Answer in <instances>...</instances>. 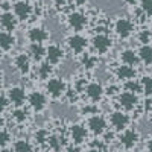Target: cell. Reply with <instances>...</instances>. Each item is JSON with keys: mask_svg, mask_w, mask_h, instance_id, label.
Wrapping results in <instances>:
<instances>
[{"mask_svg": "<svg viewBox=\"0 0 152 152\" xmlns=\"http://www.w3.org/2000/svg\"><path fill=\"white\" fill-rule=\"evenodd\" d=\"M12 12H14V15L18 18V21L20 20L24 21L34 14V5L29 0H17V2L12 5Z\"/></svg>", "mask_w": 152, "mask_h": 152, "instance_id": "cell-1", "label": "cell"}, {"mask_svg": "<svg viewBox=\"0 0 152 152\" xmlns=\"http://www.w3.org/2000/svg\"><path fill=\"white\" fill-rule=\"evenodd\" d=\"M46 91L50 97L58 99L62 94H66V91H67L66 82L62 79H59V78H49V81L46 84Z\"/></svg>", "mask_w": 152, "mask_h": 152, "instance_id": "cell-2", "label": "cell"}, {"mask_svg": "<svg viewBox=\"0 0 152 152\" xmlns=\"http://www.w3.org/2000/svg\"><path fill=\"white\" fill-rule=\"evenodd\" d=\"M6 96L9 99L11 105H14V107H23L24 102H26V99H28V94H26V91H24V88L18 87V85L11 87L8 90V93H6Z\"/></svg>", "mask_w": 152, "mask_h": 152, "instance_id": "cell-3", "label": "cell"}, {"mask_svg": "<svg viewBox=\"0 0 152 152\" xmlns=\"http://www.w3.org/2000/svg\"><path fill=\"white\" fill-rule=\"evenodd\" d=\"M14 67L20 75H29L32 70V58L29 53H18L14 58Z\"/></svg>", "mask_w": 152, "mask_h": 152, "instance_id": "cell-4", "label": "cell"}, {"mask_svg": "<svg viewBox=\"0 0 152 152\" xmlns=\"http://www.w3.org/2000/svg\"><path fill=\"white\" fill-rule=\"evenodd\" d=\"M26 100H28L29 107H31L34 111H37V113L44 111L46 107H47V97H46V94H43L41 91H32V93L28 96Z\"/></svg>", "mask_w": 152, "mask_h": 152, "instance_id": "cell-5", "label": "cell"}, {"mask_svg": "<svg viewBox=\"0 0 152 152\" xmlns=\"http://www.w3.org/2000/svg\"><path fill=\"white\" fill-rule=\"evenodd\" d=\"M0 26H2L3 31L14 32L18 26V18L14 15L12 11H3L0 14Z\"/></svg>", "mask_w": 152, "mask_h": 152, "instance_id": "cell-6", "label": "cell"}, {"mask_svg": "<svg viewBox=\"0 0 152 152\" xmlns=\"http://www.w3.org/2000/svg\"><path fill=\"white\" fill-rule=\"evenodd\" d=\"M119 142H120V145L123 148L131 149V148L137 146V143L140 142V134H138L137 131H134V129H126V131H123L120 134Z\"/></svg>", "mask_w": 152, "mask_h": 152, "instance_id": "cell-7", "label": "cell"}, {"mask_svg": "<svg viewBox=\"0 0 152 152\" xmlns=\"http://www.w3.org/2000/svg\"><path fill=\"white\" fill-rule=\"evenodd\" d=\"M93 47H94V50L96 52H99V53H107L108 50L111 49V46H113V41H111V38L107 35V34H97L94 38H93Z\"/></svg>", "mask_w": 152, "mask_h": 152, "instance_id": "cell-8", "label": "cell"}, {"mask_svg": "<svg viewBox=\"0 0 152 152\" xmlns=\"http://www.w3.org/2000/svg\"><path fill=\"white\" fill-rule=\"evenodd\" d=\"M64 55H66L64 50L56 44H50L49 47H46V59L52 66H56V64H59V62H62Z\"/></svg>", "mask_w": 152, "mask_h": 152, "instance_id": "cell-9", "label": "cell"}, {"mask_svg": "<svg viewBox=\"0 0 152 152\" xmlns=\"http://www.w3.org/2000/svg\"><path fill=\"white\" fill-rule=\"evenodd\" d=\"M114 31H116V34L120 38H123V40H125V38L131 37V34L134 31V24L128 18H119L116 21V24H114Z\"/></svg>", "mask_w": 152, "mask_h": 152, "instance_id": "cell-10", "label": "cell"}, {"mask_svg": "<svg viewBox=\"0 0 152 152\" xmlns=\"http://www.w3.org/2000/svg\"><path fill=\"white\" fill-rule=\"evenodd\" d=\"M88 129H90L93 134L96 135H100L104 134L105 129H107V122L102 116H97V114H93V117L88 119Z\"/></svg>", "mask_w": 152, "mask_h": 152, "instance_id": "cell-11", "label": "cell"}, {"mask_svg": "<svg viewBox=\"0 0 152 152\" xmlns=\"http://www.w3.org/2000/svg\"><path fill=\"white\" fill-rule=\"evenodd\" d=\"M110 122H111L114 129L123 131L126 126L129 125V117H128V114H125L122 111H114L111 114V117H110Z\"/></svg>", "mask_w": 152, "mask_h": 152, "instance_id": "cell-12", "label": "cell"}, {"mask_svg": "<svg viewBox=\"0 0 152 152\" xmlns=\"http://www.w3.org/2000/svg\"><path fill=\"white\" fill-rule=\"evenodd\" d=\"M15 46H17V38L14 34L8 31L0 32V49L3 52H11L12 49H15Z\"/></svg>", "mask_w": 152, "mask_h": 152, "instance_id": "cell-13", "label": "cell"}, {"mask_svg": "<svg viewBox=\"0 0 152 152\" xmlns=\"http://www.w3.org/2000/svg\"><path fill=\"white\" fill-rule=\"evenodd\" d=\"M49 37L50 35H49V32L44 28L35 26V28H32V29L28 31V40L31 43H40V44H43V43H46L49 40Z\"/></svg>", "mask_w": 152, "mask_h": 152, "instance_id": "cell-14", "label": "cell"}, {"mask_svg": "<svg viewBox=\"0 0 152 152\" xmlns=\"http://www.w3.org/2000/svg\"><path fill=\"white\" fill-rule=\"evenodd\" d=\"M67 46L72 52L75 53H82L85 47H87V40L82 37V35H73L67 40Z\"/></svg>", "mask_w": 152, "mask_h": 152, "instance_id": "cell-15", "label": "cell"}, {"mask_svg": "<svg viewBox=\"0 0 152 152\" xmlns=\"http://www.w3.org/2000/svg\"><path fill=\"white\" fill-rule=\"evenodd\" d=\"M119 104L122 108L125 110H134L138 104V99H137V94L135 93H131V91H126V93H122L119 96Z\"/></svg>", "mask_w": 152, "mask_h": 152, "instance_id": "cell-16", "label": "cell"}, {"mask_svg": "<svg viewBox=\"0 0 152 152\" xmlns=\"http://www.w3.org/2000/svg\"><path fill=\"white\" fill-rule=\"evenodd\" d=\"M85 91H87V96H88V99H90L91 102H99V100L104 97V88L97 82L88 84L87 88H85Z\"/></svg>", "mask_w": 152, "mask_h": 152, "instance_id": "cell-17", "label": "cell"}, {"mask_svg": "<svg viewBox=\"0 0 152 152\" xmlns=\"http://www.w3.org/2000/svg\"><path fill=\"white\" fill-rule=\"evenodd\" d=\"M69 24L75 31H82L87 24V17L81 12H72L69 15Z\"/></svg>", "mask_w": 152, "mask_h": 152, "instance_id": "cell-18", "label": "cell"}, {"mask_svg": "<svg viewBox=\"0 0 152 152\" xmlns=\"http://www.w3.org/2000/svg\"><path fill=\"white\" fill-rule=\"evenodd\" d=\"M28 53L34 61H41L43 58H46V47L40 43H31Z\"/></svg>", "mask_w": 152, "mask_h": 152, "instance_id": "cell-19", "label": "cell"}, {"mask_svg": "<svg viewBox=\"0 0 152 152\" xmlns=\"http://www.w3.org/2000/svg\"><path fill=\"white\" fill-rule=\"evenodd\" d=\"M120 59L123 61V64L131 66V67L137 66L138 62H140V58H138L137 52H134L132 49H125L123 52L120 53Z\"/></svg>", "mask_w": 152, "mask_h": 152, "instance_id": "cell-20", "label": "cell"}, {"mask_svg": "<svg viewBox=\"0 0 152 152\" xmlns=\"http://www.w3.org/2000/svg\"><path fill=\"white\" fill-rule=\"evenodd\" d=\"M70 135H72V140L75 143H82L87 138V129L82 125H72L70 126Z\"/></svg>", "mask_w": 152, "mask_h": 152, "instance_id": "cell-21", "label": "cell"}, {"mask_svg": "<svg viewBox=\"0 0 152 152\" xmlns=\"http://www.w3.org/2000/svg\"><path fill=\"white\" fill-rule=\"evenodd\" d=\"M116 76L122 81H129V79H134L135 78V70L131 67V66H119L117 70H116Z\"/></svg>", "mask_w": 152, "mask_h": 152, "instance_id": "cell-22", "label": "cell"}, {"mask_svg": "<svg viewBox=\"0 0 152 152\" xmlns=\"http://www.w3.org/2000/svg\"><path fill=\"white\" fill-rule=\"evenodd\" d=\"M52 73H53V66L50 64V62H41L40 66H38V70H37V76L40 78L41 81H46V79H49L50 76H52Z\"/></svg>", "mask_w": 152, "mask_h": 152, "instance_id": "cell-23", "label": "cell"}, {"mask_svg": "<svg viewBox=\"0 0 152 152\" xmlns=\"http://www.w3.org/2000/svg\"><path fill=\"white\" fill-rule=\"evenodd\" d=\"M138 58H140V61H143L146 66H151L152 64V46L149 44H143L140 47V50H138Z\"/></svg>", "mask_w": 152, "mask_h": 152, "instance_id": "cell-24", "label": "cell"}, {"mask_svg": "<svg viewBox=\"0 0 152 152\" xmlns=\"http://www.w3.org/2000/svg\"><path fill=\"white\" fill-rule=\"evenodd\" d=\"M29 119V113L21 108V107H15V110L12 111V120H14L15 123H24Z\"/></svg>", "mask_w": 152, "mask_h": 152, "instance_id": "cell-25", "label": "cell"}, {"mask_svg": "<svg viewBox=\"0 0 152 152\" xmlns=\"http://www.w3.org/2000/svg\"><path fill=\"white\" fill-rule=\"evenodd\" d=\"M11 149L14 151H32L34 145L29 143V140H24V138H20V140H15L11 145Z\"/></svg>", "mask_w": 152, "mask_h": 152, "instance_id": "cell-26", "label": "cell"}, {"mask_svg": "<svg viewBox=\"0 0 152 152\" xmlns=\"http://www.w3.org/2000/svg\"><path fill=\"white\" fill-rule=\"evenodd\" d=\"M140 84H142V91L146 96H151L152 94V76H143Z\"/></svg>", "mask_w": 152, "mask_h": 152, "instance_id": "cell-27", "label": "cell"}, {"mask_svg": "<svg viewBox=\"0 0 152 152\" xmlns=\"http://www.w3.org/2000/svg\"><path fill=\"white\" fill-rule=\"evenodd\" d=\"M125 88H126V91H131V93H140L142 91V84L140 82H135L134 79H129V81H126L125 84Z\"/></svg>", "mask_w": 152, "mask_h": 152, "instance_id": "cell-28", "label": "cell"}, {"mask_svg": "<svg viewBox=\"0 0 152 152\" xmlns=\"http://www.w3.org/2000/svg\"><path fill=\"white\" fill-rule=\"evenodd\" d=\"M11 142H12V135H11V132H9V131H5V129L0 131V148L3 149V148L9 146Z\"/></svg>", "mask_w": 152, "mask_h": 152, "instance_id": "cell-29", "label": "cell"}, {"mask_svg": "<svg viewBox=\"0 0 152 152\" xmlns=\"http://www.w3.org/2000/svg\"><path fill=\"white\" fill-rule=\"evenodd\" d=\"M96 64H97V59H96L93 55H84V56H82V66H84L85 69L91 70V69L96 67Z\"/></svg>", "mask_w": 152, "mask_h": 152, "instance_id": "cell-30", "label": "cell"}, {"mask_svg": "<svg viewBox=\"0 0 152 152\" xmlns=\"http://www.w3.org/2000/svg\"><path fill=\"white\" fill-rule=\"evenodd\" d=\"M151 40H152V32L151 31H148V29L140 31V34H138V41L143 43V44H148Z\"/></svg>", "mask_w": 152, "mask_h": 152, "instance_id": "cell-31", "label": "cell"}, {"mask_svg": "<svg viewBox=\"0 0 152 152\" xmlns=\"http://www.w3.org/2000/svg\"><path fill=\"white\" fill-rule=\"evenodd\" d=\"M140 9H142L143 14H146V15H152V0H142Z\"/></svg>", "mask_w": 152, "mask_h": 152, "instance_id": "cell-32", "label": "cell"}, {"mask_svg": "<svg viewBox=\"0 0 152 152\" xmlns=\"http://www.w3.org/2000/svg\"><path fill=\"white\" fill-rule=\"evenodd\" d=\"M47 138H49V134L46 129H40L35 132V142H38V143H46Z\"/></svg>", "mask_w": 152, "mask_h": 152, "instance_id": "cell-33", "label": "cell"}, {"mask_svg": "<svg viewBox=\"0 0 152 152\" xmlns=\"http://www.w3.org/2000/svg\"><path fill=\"white\" fill-rule=\"evenodd\" d=\"M11 105V102H9V99H8V96H5V94H0V114H2L8 107Z\"/></svg>", "mask_w": 152, "mask_h": 152, "instance_id": "cell-34", "label": "cell"}, {"mask_svg": "<svg viewBox=\"0 0 152 152\" xmlns=\"http://www.w3.org/2000/svg\"><path fill=\"white\" fill-rule=\"evenodd\" d=\"M91 148H93V149H105V145H102L100 142H93Z\"/></svg>", "mask_w": 152, "mask_h": 152, "instance_id": "cell-35", "label": "cell"}, {"mask_svg": "<svg viewBox=\"0 0 152 152\" xmlns=\"http://www.w3.org/2000/svg\"><path fill=\"white\" fill-rule=\"evenodd\" d=\"M123 2L126 3V5H131V6H134V5H137L140 0H123Z\"/></svg>", "mask_w": 152, "mask_h": 152, "instance_id": "cell-36", "label": "cell"}, {"mask_svg": "<svg viewBox=\"0 0 152 152\" xmlns=\"http://www.w3.org/2000/svg\"><path fill=\"white\" fill-rule=\"evenodd\" d=\"M5 128V119L2 117V114H0V131Z\"/></svg>", "mask_w": 152, "mask_h": 152, "instance_id": "cell-37", "label": "cell"}, {"mask_svg": "<svg viewBox=\"0 0 152 152\" xmlns=\"http://www.w3.org/2000/svg\"><path fill=\"white\" fill-rule=\"evenodd\" d=\"M146 149H148V151H151V152H152V138H149V142H148V143H146Z\"/></svg>", "mask_w": 152, "mask_h": 152, "instance_id": "cell-38", "label": "cell"}, {"mask_svg": "<svg viewBox=\"0 0 152 152\" xmlns=\"http://www.w3.org/2000/svg\"><path fill=\"white\" fill-rule=\"evenodd\" d=\"M73 2H75L76 5H84L85 2H88V0H73Z\"/></svg>", "mask_w": 152, "mask_h": 152, "instance_id": "cell-39", "label": "cell"}, {"mask_svg": "<svg viewBox=\"0 0 152 152\" xmlns=\"http://www.w3.org/2000/svg\"><path fill=\"white\" fill-rule=\"evenodd\" d=\"M2 58H3V50L0 49V61H2Z\"/></svg>", "mask_w": 152, "mask_h": 152, "instance_id": "cell-40", "label": "cell"}]
</instances>
